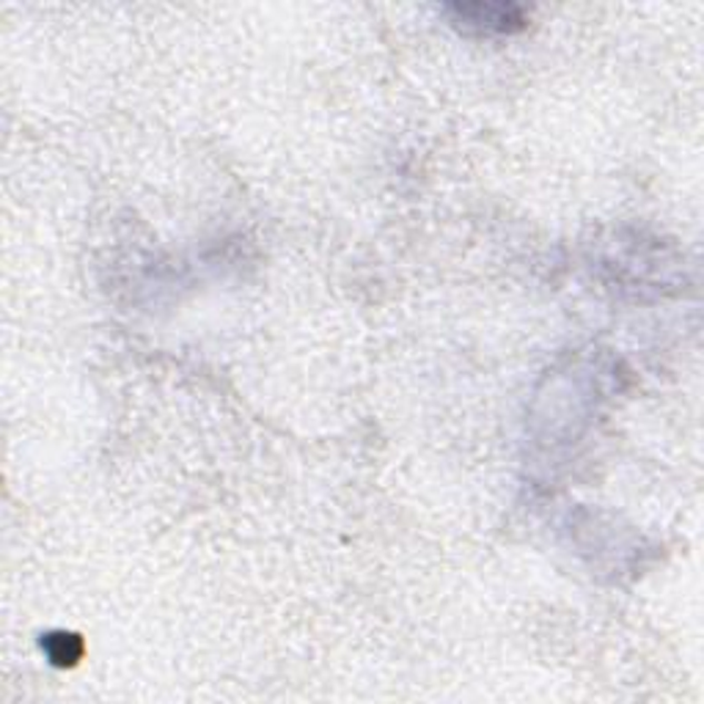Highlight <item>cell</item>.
I'll use <instances>...</instances> for the list:
<instances>
[{"instance_id":"6da1fadb","label":"cell","mask_w":704,"mask_h":704,"mask_svg":"<svg viewBox=\"0 0 704 704\" xmlns=\"http://www.w3.org/2000/svg\"><path fill=\"white\" fill-rule=\"evenodd\" d=\"M446 14L459 31L468 33H515L528 22L526 11L512 3H454Z\"/></svg>"},{"instance_id":"7a4b0ae2","label":"cell","mask_w":704,"mask_h":704,"mask_svg":"<svg viewBox=\"0 0 704 704\" xmlns=\"http://www.w3.org/2000/svg\"><path fill=\"white\" fill-rule=\"evenodd\" d=\"M42 647L56 666H75L83 655V642L75 633H50Z\"/></svg>"}]
</instances>
